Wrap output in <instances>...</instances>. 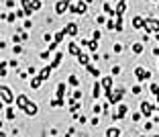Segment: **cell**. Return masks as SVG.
Listing matches in <instances>:
<instances>
[{
	"label": "cell",
	"mask_w": 159,
	"mask_h": 137,
	"mask_svg": "<svg viewBox=\"0 0 159 137\" xmlns=\"http://www.w3.org/2000/svg\"><path fill=\"white\" fill-rule=\"evenodd\" d=\"M133 53H143V43H133Z\"/></svg>",
	"instance_id": "obj_26"
},
{
	"label": "cell",
	"mask_w": 159,
	"mask_h": 137,
	"mask_svg": "<svg viewBox=\"0 0 159 137\" xmlns=\"http://www.w3.org/2000/svg\"><path fill=\"white\" fill-rule=\"evenodd\" d=\"M141 92V86H133V94H139Z\"/></svg>",
	"instance_id": "obj_47"
},
{
	"label": "cell",
	"mask_w": 159,
	"mask_h": 137,
	"mask_svg": "<svg viewBox=\"0 0 159 137\" xmlns=\"http://www.w3.org/2000/svg\"><path fill=\"white\" fill-rule=\"evenodd\" d=\"M31 25H33V23H31V19H27V21H25V29H31Z\"/></svg>",
	"instance_id": "obj_44"
},
{
	"label": "cell",
	"mask_w": 159,
	"mask_h": 137,
	"mask_svg": "<svg viewBox=\"0 0 159 137\" xmlns=\"http://www.w3.org/2000/svg\"><path fill=\"white\" fill-rule=\"evenodd\" d=\"M141 113H143V117H147V119H149V115L153 113V106H151L147 100H143V102H141Z\"/></svg>",
	"instance_id": "obj_7"
},
{
	"label": "cell",
	"mask_w": 159,
	"mask_h": 137,
	"mask_svg": "<svg viewBox=\"0 0 159 137\" xmlns=\"http://www.w3.org/2000/svg\"><path fill=\"white\" fill-rule=\"evenodd\" d=\"M25 113H27L29 117H35V115L39 113V106H37L35 102H31V100H29V102H27V106H25Z\"/></svg>",
	"instance_id": "obj_5"
},
{
	"label": "cell",
	"mask_w": 159,
	"mask_h": 137,
	"mask_svg": "<svg viewBox=\"0 0 159 137\" xmlns=\"http://www.w3.org/2000/svg\"><path fill=\"white\" fill-rule=\"evenodd\" d=\"M57 45H59V43H55V41H53V43L49 45V49H51V51H55V49H57Z\"/></svg>",
	"instance_id": "obj_46"
},
{
	"label": "cell",
	"mask_w": 159,
	"mask_h": 137,
	"mask_svg": "<svg viewBox=\"0 0 159 137\" xmlns=\"http://www.w3.org/2000/svg\"><path fill=\"white\" fill-rule=\"evenodd\" d=\"M120 74V68L119 66H114V68H112V76H119Z\"/></svg>",
	"instance_id": "obj_41"
},
{
	"label": "cell",
	"mask_w": 159,
	"mask_h": 137,
	"mask_svg": "<svg viewBox=\"0 0 159 137\" xmlns=\"http://www.w3.org/2000/svg\"><path fill=\"white\" fill-rule=\"evenodd\" d=\"M126 113H128V106L120 102V104H119V108H116V113H114L112 117H114V119H124V117H126Z\"/></svg>",
	"instance_id": "obj_6"
},
{
	"label": "cell",
	"mask_w": 159,
	"mask_h": 137,
	"mask_svg": "<svg viewBox=\"0 0 159 137\" xmlns=\"http://www.w3.org/2000/svg\"><path fill=\"white\" fill-rule=\"evenodd\" d=\"M0 96H2V100H4L6 104H12V102H14L12 92H10V88H6V86H2V88H0Z\"/></svg>",
	"instance_id": "obj_3"
},
{
	"label": "cell",
	"mask_w": 159,
	"mask_h": 137,
	"mask_svg": "<svg viewBox=\"0 0 159 137\" xmlns=\"http://www.w3.org/2000/svg\"><path fill=\"white\" fill-rule=\"evenodd\" d=\"M119 2H126V0H119Z\"/></svg>",
	"instance_id": "obj_49"
},
{
	"label": "cell",
	"mask_w": 159,
	"mask_h": 137,
	"mask_svg": "<svg viewBox=\"0 0 159 137\" xmlns=\"http://www.w3.org/2000/svg\"><path fill=\"white\" fill-rule=\"evenodd\" d=\"M61 59H63V53H61V51H57V53H55V57H53V61H51V66H53V68H57V66L61 64Z\"/></svg>",
	"instance_id": "obj_18"
},
{
	"label": "cell",
	"mask_w": 159,
	"mask_h": 137,
	"mask_svg": "<svg viewBox=\"0 0 159 137\" xmlns=\"http://www.w3.org/2000/svg\"><path fill=\"white\" fill-rule=\"evenodd\" d=\"M65 35H67V33H65V31H59V33H55V37H53V39H55V43H61V41H63V37H65Z\"/></svg>",
	"instance_id": "obj_24"
},
{
	"label": "cell",
	"mask_w": 159,
	"mask_h": 137,
	"mask_svg": "<svg viewBox=\"0 0 159 137\" xmlns=\"http://www.w3.org/2000/svg\"><path fill=\"white\" fill-rule=\"evenodd\" d=\"M106 27H108V29H110V31H114V29H116V23H114V21H112V19H110V21H108V23H106Z\"/></svg>",
	"instance_id": "obj_33"
},
{
	"label": "cell",
	"mask_w": 159,
	"mask_h": 137,
	"mask_svg": "<svg viewBox=\"0 0 159 137\" xmlns=\"http://www.w3.org/2000/svg\"><path fill=\"white\" fill-rule=\"evenodd\" d=\"M135 76H137L139 82H143V80H145V70H143V68H135Z\"/></svg>",
	"instance_id": "obj_20"
},
{
	"label": "cell",
	"mask_w": 159,
	"mask_h": 137,
	"mask_svg": "<svg viewBox=\"0 0 159 137\" xmlns=\"http://www.w3.org/2000/svg\"><path fill=\"white\" fill-rule=\"evenodd\" d=\"M116 31H122V16H116Z\"/></svg>",
	"instance_id": "obj_34"
},
{
	"label": "cell",
	"mask_w": 159,
	"mask_h": 137,
	"mask_svg": "<svg viewBox=\"0 0 159 137\" xmlns=\"http://www.w3.org/2000/svg\"><path fill=\"white\" fill-rule=\"evenodd\" d=\"M120 51H122V45H119V43H116V45H114V53H120Z\"/></svg>",
	"instance_id": "obj_45"
},
{
	"label": "cell",
	"mask_w": 159,
	"mask_h": 137,
	"mask_svg": "<svg viewBox=\"0 0 159 137\" xmlns=\"http://www.w3.org/2000/svg\"><path fill=\"white\" fill-rule=\"evenodd\" d=\"M63 31H65L70 37H74V35H78V25H76V23H70V25H67Z\"/></svg>",
	"instance_id": "obj_10"
},
{
	"label": "cell",
	"mask_w": 159,
	"mask_h": 137,
	"mask_svg": "<svg viewBox=\"0 0 159 137\" xmlns=\"http://www.w3.org/2000/svg\"><path fill=\"white\" fill-rule=\"evenodd\" d=\"M63 104H65V100H63V98H57V96H55V98L51 100V106H63Z\"/></svg>",
	"instance_id": "obj_25"
},
{
	"label": "cell",
	"mask_w": 159,
	"mask_h": 137,
	"mask_svg": "<svg viewBox=\"0 0 159 137\" xmlns=\"http://www.w3.org/2000/svg\"><path fill=\"white\" fill-rule=\"evenodd\" d=\"M41 8V0H33V10H39Z\"/></svg>",
	"instance_id": "obj_35"
},
{
	"label": "cell",
	"mask_w": 159,
	"mask_h": 137,
	"mask_svg": "<svg viewBox=\"0 0 159 137\" xmlns=\"http://www.w3.org/2000/svg\"><path fill=\"white\" fill-rule=\"evenodd\" d=\"M94 98H100V82H94Z\"/></svg>",
	"instance_id": "obj_30"
},
{
	"label": "cell",
	"mask_w": 159,
	"mask_h": 137,
	"mask_svg": "<svg viewBox=\"0 0 159 137\" xmlns=\"http://www.w3.org/2000/svg\"><path fill=\"white\" fill-rule=\"evenodd\" d=\"M90 123H92V125H94V127H96V125H98V123H100V117H94V119H92V121H90Z\"/></svg>",
	"instance_id": "obj_43"
},
{
	"label": "cell",
	"mask_w": 159,
	"mask_h": 137,
	"mask_svg": "<svg viewBox=\"0 0 159 137\" xmlns=\"http://www.w3.org/2000/svg\"><path fill=\"white\" fill-rule=\"evenodd\" d=\"M4 117H6L8 121H12V119L16 117V115H14V108H6V113H4Z\"/></svg>",
	"instance_id": "obj_28"
},
{
	"label": "cell",
	"mask_w": 159,
	"mask_h": 137,
	"mask_svg": "<svg viewBox=\"0 0 159 137\" xmlns=\"http://www.w3.org/2000/svg\"><path fill=\"white\" fill-rule=\"evenodd\" d=\"M102 86H104V90H106V96L112 92V78L110 76H104L102 78Z\"/></svg>",
	"instance_id": "obj_8"
},
{
	"label": "cell",
	"mask_w": 159,
	"mask_h": 137,
	"mask_svg": "<svg viewBox=\"0 0 159 137\" xmlns=\"http://www.w3.org/2000/svg\"><path fill=\"white\" fill-rule=\"evenodd\" d=\"M143 25H145L143 16H133V29H143Z\"/></svg>",
	"instance_id": "obj_12"
},
{
	"label": "cell",
	"mask_w": 159,
	"mask_h": 137,
	"mask_svg": "<svg viewBox=\"0 0 159 137\" xmlns=\"http://www.w3.org/2000/svg\"><path fill=\"white\" fill-rule=\"evenodd\" d=\"M151 129H153V123L147 121V123H145V131H151Z\"/></svg>",
	"instance_id": "obj_39"
},
{
	"label": "cell",
	"mask_w": 159,
	"mask_h": 137,
	"mask_svg": "<svg viewBox=\"0 0 159 137\" xmlns=\"http://www.w3.org/2000/svg\"><path fill=\"white\" fill-rule=\"evenodd\" d=\"M100 111H104V108H102L100 104H94V113H96V115H100Z\"/></svg>",
	"instance_id": "obj_38"
},
{
	"label": "cell",
	"mask_w": 159,
	"mask_h": 137,
	"mask_svg": "<svg viewBox=\"0 0 159 137\" xmlns=\"http://www.w3.org/2000/svg\"><path fill=\"white\" fill-rule=\"evenodd\" d=\"M2 16H4L8 23H14V21H16V12H8V14H2Z\"/></svg>",
	"instance_id": "obj_27"
},
{
	"label": "cell",
	"mask_w": 159,
	"mask_h": 137,
	"mask_svg": "<svg viewBox=\"0 0 159 137\" xmlns=\"http://www.w3.org/2000/svg\"><path fill=\"white\" fill-rule=\"evenodd\" d=\"M27 102H29V98H27L25 94H21V96L16 98V106H18L21 111H25V106H27Z\"/></svg>",
	"instance_id": "obj_13"
},
{
	"label": "cell",
	"mask_w": 159,
	"mask_h": 137,
	"mask_svg": "<svg viewBox=\"0 0 159 137\" xmlns=\"http://www.w3.org/2000/svg\"><path fill=\"white\" fill-rule=\"evenodd\" d=\"M86 70H88V72H90V74H92L94 78H100V68H96V66L88 64V66H86Z\"/></svg>",
	"instance_id": "obj_14"
},
{
	"label": "cell",
	"mask_w": 159,
	"mask_h": 137,
	"mask_svg": "<svg viewBox=\"0 0 159 137\" xmlns=\"http://www.w3.org/2000/svg\"><path fill=\"white\" fill-rule=\"evenodd\" d=\"M78 61H80V66H84V68H86V66L90 64V57H88V55H86V53L82 51V53L78 55Z\"/></svg>",
	"instance_id": "obj_16"
},
{
	"label": "cell",
	"mask_w": 159,
	"mask_h": 137,
	"mask_svg": "<svg viewBox=\"0 0 159 137\" xmlns=\"http://www.w3.org/2000/svg\"><path fill=\"white\" fill-rule=\"evenodd\" d=\"M106 135H108V137H114V135L119 137L120 135V129H119V127H110V129L106 131Z\"/></svg>",
	"instance_id": "obj_23"
},
{
	"label": "cell",
	"mask_w": 159,
	"mask_h": 137,
	"mask_svg": "<svg viewBox=\"0 0 159 137\" xmlns=\"http://www.w3.org/2000/svg\"><path fill=\"white\" fill-rule=\"evenodd\" d=\"M51 70H53V66L49 64V66H45V68H43V70H41V72H39V76H41V80H43V82H45V80L49 78V74H51Z\"/></svg>",
	"instance_id": "obj_11"
},
{
	"label": "cell",
	"mask_w": 159,
	"mask_h": 137,
	"mask_svg": "<svg viewBox=\"0 0 159 137\" xmlns=\"http://www.w3.org/2000/svg\"><path fill=\"white\" fill-rule=\"evenodd\" d=\"M96 21H98V25H102V23H106V16H100V14H98Z\"/></svg>",
	"instance_id": "obj_37"
},
{
	"label": "cell",
	"mask_w": 159,
	"mask_h": 137,
	"mask_svg": "<svg viewBox=\"0 0 159 137\" xmlns=\"http://www.w3.org/2000/svg\"><path fill=\"white\" fill-rule=\"evenodd\" d=\"M12 51H14V53H21V51H23V47H21V45H18V43H16V45L12 47Z\"/></svg>",
	"instance_id": "obj_40"
},
{
	"label": "cell",
	"mask_w": 159,
	"mask_h": 137,
	"mask_svg": "<svg viewBox=\"0 0 159 137\" xmlns=\"http://www.w3.org/2000/svg\"><path fill=\"white\" fill-rule=\"evenodd\" d=\"M104 12H106L108 16H112V19H116V10H112V6H110L108 2L104 4Z\"/></svg>",
	"instance_id": "obj_19"
},
{
	"label": "cell",
	"mask_w": 159,
	"mask_h": 137,
	"mask_svg": "<svg viewBox=\"0 0 159 137\" xmlns=\"http://www.w3.org/2000/svg\"><path fill=\"white\" fill-rule=\"evenodd\" d=\"M67 84H70V86H78V84H80L78 76H70V78H67Z\"/></svg>",
	"instance_id": "obj_29"
},
{
	"label": "cell",
	"mask_w": 159,
	"mask_h": 137,
	"mask_svg": "<svg viewBox=\"0 0 159 137\" xmlns=\"http://www.w3.org/2000/svg\"><path fill=\"white\" fill-rule=\"evenodd\" d=\"M145 33H159V19H153V16H147L145 19V25H143Z\"/></svg>",
	"instance_id": "obj_1"
},
{
	"label": "cell",
	"mask_w": 159,
	"mask_h": 137,
	"mask_svg": "<svg viewBox=\"0 0 159 137\" xmlns=\"http://www.w3.org/2000/svg\"><path fill=\"white\" fill-rule=\"evenodd\" d=\"M155 37H157V41H159V33H155Z\"/></svg>",
	"instance_id": "obj_48"
},
{
	"label": "cell",
	"mask_w": 159,
	"mask_h": 137,
	"mask_svg": "<svg viewBox=\"0 0 159 137\" xmlns=\"http://www.w3.org/2000/svg\"><path fill=\"white\" fill-rule=\"evenodd\" d=\"M88 49H90V51L94 53V51L98 49V41H94V39H92V41H90V45H88Z\"/></svg>",
	"instance_id": "obj_31"
},
{
	"label": "cell",
	"mask_w": 159,
	"mask_h": 137,
	"mask_svg": "<svg viewBox=\"0 0 159 137\" xmlns=\"http://www.w3.org/2000/svg\"><path fill=\"white\" fill-rule=\"evenodd\" d=\"M41 82H43V80H41V76H35V78H31V82H29V84H31V88H39Z\"/></svg>",
	"instance_id": "obj_21"
},
{
	"label": "cell",
	"mask_w": 159,
	"mask_h": 137,
	"mask_svg": "<svg viewBox=\"0 0 159 137\" xmlns=\"http://www.w3.org/2000/svg\"><path fill=\"white\" fill-rule=\"evenodd\" d=\"M149 90H151L153 94H155V96H157V94H159V86H157V84H149Z\"/></svg>",
	"instance_id": "obj_32"
},
{
	"label": "cell",
	"mask_w": 159,
	"mask_h": 137,
	"mask_svg": "<svg viewBox=\"0 0 159 137\" xmlns=\"http://www.w3.org/2000/svg\"><path fill=\"white\" fill-rule=\"evenodd\" d=\"M86 12H88V2L80 0L78 2V14H86Z\"/></svg>",
	"instance_id": "obj_17"
},
{
	"label": "cell",
	"mask_w": 159,
	"mask_h": 137,
	"mask_svg": "<svg viewBox=\"0 0 159 137\" xmlns=\"http://www.w3.org/2000/svg\"><path fill=\"white\" fill-rule=\"evenodd\" d=\"M122 94H124V90H122V88H116L114 92H110L106 98H108V102H110V104H120V100H122Z\"/></svg>",
	"instance_id": "obj_2"
},
{
	"label": "cell",
	"mask_w": 159,
	"mask_h": 137,
	"mask_svg": "<svg viewBox=\"0 0 159 137\" xmlns=\"http://www.w3.org/2000/svg\"><path fill=\"white\" fill-rule=\"evenodd\" d=\"M157 102H159V94H157Z\"/></svg>",
	"instance_id": "obj_50"
},
{
	"label": "cell",
	"mask_w": 159,
	"mask_h": 137,
	"mask_svg": "<svg viewBox=\"0 0 159 137\" xmlns=\"http://www.w3.org/2000/svg\"><path fill=\"white\" fill-rule=\"evenodd\" d=\"M49 55H51V49H47V51H43V53H41V59H47Z\"/></svg>",
	"instance_id": "obj_36"
},
{
	"label": "cell",
	"mask_w": 159,
	"mask_h": 137,
	"mask_svg": "<svg viewBox=\"0 0 159 137\" xmlns=\"http://www.w3.org/2000/svg\"><path fill=\"white\" fill-rule=\"evenodd\" d=\"M141 117H143V113H135V115H133V121H139Z\"/></svg>",
	"instance_id": "obj_42"
},
{
	"label": "cell",
	"mask_w": 159,
	"mask_h": 137,
	"mask_svg": "<svg viewBox=\"0 0 159 137\" xmlns=\"http://www.w3.org/2000/svg\"><path fill=\"white\" fill-rule=\"evenodd\" d=\"M65 88H67V82H59V86H57V92H55V96H57V98H63V100H65Z\"/></svg>",
	"instance_id": "obj_9"
},
{
	"label": "cell",
	"mask_w": 159,
	"mask_h": 137,
	"mask_svg": "<svg viewBox=\"0 0 159 137\" xmlns=\"http://www.w3.org/2000/svg\"><path fill=\"white\" fill-rule=\"evenodd\" d=\"M67 53H72V55H80V53H82V49H80L76 43H70V45H67Z\"/></svg>",
	"instance_id": "obj_15"
},
{
	"label": "cell",
	"mask_w": 159,
	"mask_h": 137,
	"mask_svg": "<svg viewBox=\"0 0 159 137\" xmlns=\"http://www.w3.org/2000/svg\"><path fill=\"white\" fill-rule=\"evenodd\" d=\"M124 10H126V2H119V6H116V16H122Z\"/></svg>",
	"instance_id": "obj_22"
},
{
	"label": "cell",
	"mask_w": 159,
	"mask_h": 137,
	"mask_svg": "<svg viewBox=\"0 0 159 137\" xmlns=\"http://www.w3.org/2000/svg\"><path fill=\"white\" fill-rule=\"evenodd\" d=\"M70 4H72L70 0H59V2L55 4V12H57V14H63L65 10H70Z\"/></svg>",
	"instance_id": "obj_4"
}]
</instances>
